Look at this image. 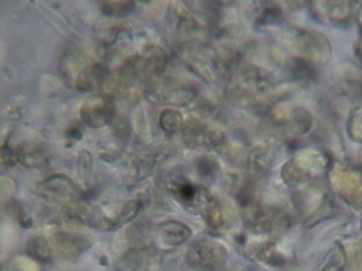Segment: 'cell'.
I'll use <instances>...</instances> for the list:
<instances>
[{"mask_svg":"<svg viewBox=\"0 0 362 271\" xmlns=\"http://www.w3.org/2000/svg\"><path fill=\"white\" fill-rule=\"evenodd\" d=\"M265 76L253 64H244L235 72L227 87L230 103L239 108H251L256 98L266 87Z\"/></svg>","mask_w":362,"mask_h":271,"instance_id":"obj_1","label":"cell"},{"mask_svg":"<svg viewBox=\"0 0 362 271\" xmlns=\"http://www.w3.org/2000/svg\"><path fill=\"white\" fill-rule=\"evenodd\" d=\"M146 97L152 103L173 107H187L197 99V91L190 85H181L170 79H158L149 83Z\"/></svg>","mask_w":362,"mask_h":271,"instance_id":"obj_2","label":"cell"},{"mask_svg":"<svg viewBox=\"0 0 362 271\" xmlns=\"http://www.w3.org/2000/svg\"><path fill=\"white\" fill-rule=\"evenodd\" d=\"M184 144L191 149H216L225 144L223 132L207 125L194 116L185 120L181 127Z\"/></svg>","mask_w":362,"mask_h":271,"instance_id":"obj_3","label":"cell"},{"mask_svg":"<svg viewBox=\"0 0 362 271\" xmlns=\"http://www.w3.org/2000/svg\"><path fill=\"white\" fill-rule=\"evenodd\" d=\"M115 111V103L110 96L97 93L85 100L81 108V117L88 127L97 129L111 123Z\"/></svg>","mask_w":362,"mask_h":271,"instance_id":"obj_4","label":"cell"},{"mask_svg":"<svg viewBox=\"0 0 362 271\" xmlns=\"http://www.w3.org/2000/svg\"><path fill=\"white\" fill-rule=\"evenodd\" d=\"M90 240L75 232H57L52 236V250L57 258L65 264H72L90 246Z\"/></svg>","mask_w":362,"mask_h":271,"instance_id":"obj_5","label":"cell"},{"mask_svg":"<svg viewBox=\"0 0 362 271\" xmlns=\"http://www.w3.org/2000/svg\"><path fill=\"white\" fill-rule=\"evenodd\" d=\"M40 195L48 201L54 203L65 202L66 204L72 203L78 195V191L74 183L63 175H56L46 179L40 185Z\"/></svg>","mask_w":362,"mask_h":271,"instance_id":"obj_6","label":"cell"},{"mask_svg":"<svg viewBox=\"0 0 362 271\" xmlns=\"http://www.w3.org/2000/svg\"><path fill=\"white\" fill-rule=\"evenodd\" d=\"M90 64L86 54L81 50H70L66 52L62 60H61V71L65 79L74 85L79 75L84 72L88 65Z\"/></svg>","mask_w":362,"mask_h":271,"instance_id":"obj_7","label":"cell"},{"mask_svg":"<svg viewBox=\"0 0 362 271\" xmlns=\"http://www.w3.org/2000/svg\"><path fill=\"white\" fill-rule=\"evenodd\" d=\"M168 191L182 204L197 205L202 189L197 188L188 179L174 178L168 183Z\"/></svg>","mask_w":362,"mask_h":271,"instance_id":"obj_8","label":"cell"},{"mask_svg":"<svg viewBox=\"0 0 362 271\" xmlns=\"http://www.w3.org/2000/svg\"><path fill=\"white\" fill-rule=\"evenodd\" d=\"M158 236L163 242L170 246H180L190 238L191 230L178 221H166L158 228Z\"/></svg>","mask_w":362,"mask_h":271,"instance_id":"obj_9","label":"cell"},{"mask_svg":"<svg viewBox=\"0 0 362 271\" xmlns=\"http://www.w3.org/2000/svg\"><path fill=\"white\" fill-rule=\"evenodd\" d=\"M54 250L52 246L46 238L37 236L30 240L26 248V255L30 256L37 263H48L52 260Z\"/></svg>","mask_w":362,"mask_h":271,"instance_id":"obj_10","label":"cell"},{"mask_svg":"<svg viewBox=\"0 0 362 271\" xmlns=\"http://www.w3.org/2000/svg\"><path fill=\"white\" fill-rule=\"evenodd\" d=\"M101 11L110 18H123L133 11L136 3L133 0H105L99 3Z\"/></svg>","mask_w":362,"mask_h":271,"instance_id":"obj_11","label":"cell"},{"mask_svg":"<svg viewBox=\"0 0 362 271\" xmlns=\"http://www.w3.org/2000/svg\"><path fill=\"white\" fill-rule=\"evenodd\" d=\"M184 117L176 110L166 109L160 112L158 116V124L160 127L164 132L175 134V132H180L182 124H184Z\"/></svg>","mask_w":362,"mask_h":271,"instance_id":"obj_12","label":"cell"},{"mask_svg":"<svg viewBox=\"0 0 362 271\" xmlns=\"http://www.w3.org/2000/svg\"><path fill=\"white\" fill-rule=\"evenodd\" d=\"M186 63L189 70L192 71L195 75H197V76L206 81V83H211L215 79L213 71H211V69H209V65L202 59L197 58V57L195 58H188L186 60Z\"/></svg>","mask_w":362,"mask_h":271,"instance_id":"obj_13","label":"cell"},{"mask_svg":"<svg viewBox=\"0 0 362 271\" xmlns=\"http://www.w3.org/2000/svg\"><path fill=\"white\" fill-rule=\"evenodd\" d=\"M197 174L200 175L202 178L211 179L218 173V163L213 158L203 156L197 160Z\"/></svg>","mask_w":362,"mask_h":271,"instance_id":"obj_14","label":"cell"},{"mask_svg":"<svg viewBox=\"0 0 362 271\" xmlns=\"http://www.w3.org/2000/svg\"><path fill=\"white\" fill-rule=\"evenodd\" d=\"M266 154L265 150L262 148H256L252 151L249 156V171L250 174L259 175L262 171L266 168Z\"/></svg>","mask_w":362,"mask_h":271,"instance_id":"obj_15","label":"cell"},{"mask_svg":"<svg viewBox=\"0 0 362 271\" xmlns=\"http://www.w3.org/2000/svg\"><path fill=\"white\" fill-rule=\"evenodd\" d=\"M7 271H42L40 263L28 255L18 256L10 263Z\"/></svg>","mask_w":362,"mask_h":271,"instance_id":"obj_16","label":"cell"},{"mask_svg":"<svg viewBox=\"0 0 362 271\" xmlns=\"http://www.w3.org/2000/svg\"><path fill=\"white\" fill-rule=\"evenodd\" d=\"M218 62L227 71L238 67L240 63V54L233 49L221 48L218 50Z\"/></svg>","mask_w":362,"mask_h":271,"instance_id":"obj_17","label":"cell"},{"mask_svg":"<svg viewBox=\"0 0 362 271\" xmlns=\"http://www.w3.org/2000/svg\"><path fill=\"white\" fill-rule=\"evenodd\" d=\"M0 271H5V268H4V264L3 262H1V260H0Z\"/></svg>","mask_w":362,"mask_h":271,"instance_id":"obj_18","label":"cell"}]
</instances>
